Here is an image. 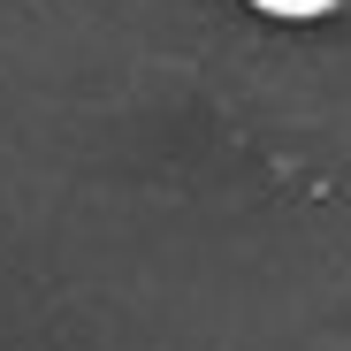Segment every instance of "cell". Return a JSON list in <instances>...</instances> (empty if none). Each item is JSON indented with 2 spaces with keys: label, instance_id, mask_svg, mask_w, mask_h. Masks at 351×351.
<instances>
[{
  "label": "cell",
  "instance_id": "cell-1",
  "mask_svg": "<svg viewBox=\"0 0 351 351\" xmlns=\"http://www.w3.org/2000/svg\"><path fill=\"white\" fill-rule=\"evenodd\" d=\"M260 16H321V8H336V0H252Z\"/></svg>",
  "mask_w": 351,
  "mask_h": 351
}]
</instances>
